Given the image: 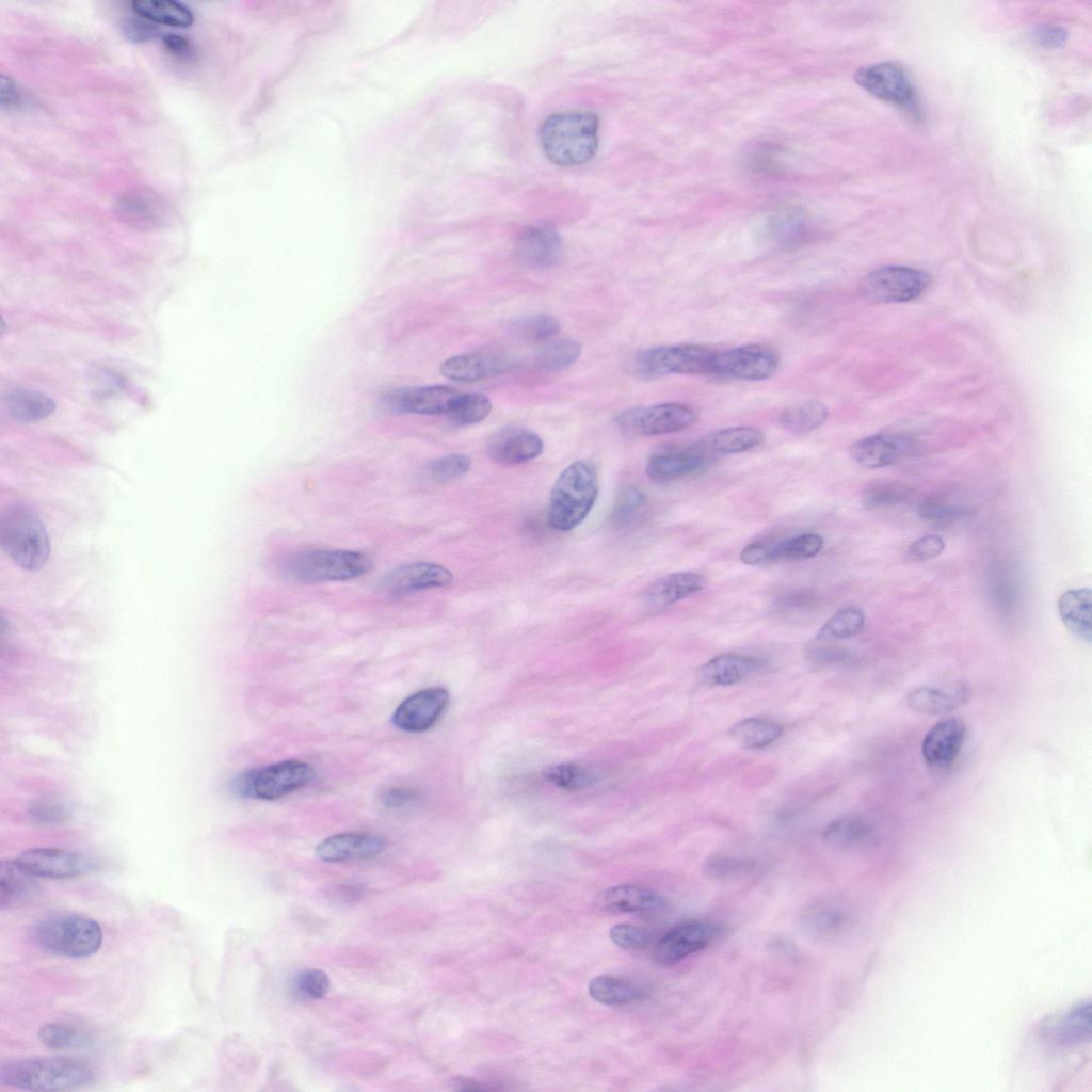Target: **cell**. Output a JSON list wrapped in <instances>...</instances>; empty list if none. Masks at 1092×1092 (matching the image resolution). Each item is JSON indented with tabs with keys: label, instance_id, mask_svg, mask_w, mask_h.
<instances>
[{
	"label": "cell",
	"instance_id": "94428289",
	"mask_svg": "<svg viewBox=\"0 0 1092 1092\" xmlns=\"http://www.w3.org/2000/svg\"><path fill=\"white\" fill-rule=\"evenodd\" d=\"M1035 42L1043 48L1055 49L1062 46L1067 39L1064 29L1057 26H1041L1034 33Z\"/></svg>",
	"mask_w": 1092,
	"mask_h": 1092
},
{
	"label": "cell",
	"instance_id": "9a60e30c",
	"mask_svg": "<svg viewBox=\"0 0 1092 1092\" xmlns=\"http://www.w3.org/2000/svg\"><path fill=\"white\" fill-rule=\"evenodd\" d=\"M450 700L449 692L441 687L420 690L404 701L394 711L391 722L395 727L408 732L421 733L433 727L440 719Z\"/></svg>",
	"mask_w": 1092,
	"mask_h": 1092
},
{
	"label": "cell",
	"instance_id": "e575fe53",
	"mask_svg": "<svg viewBox=\"0 0 1092 1092\" xmlns=\"http://www.w3.org/2000/svg\"><path fill=\"white\" fill-rule=\"evenodd\" d=\"M765 440L764 432L755 427H732L711 433L704 441L707 451L734 454L749 451Z\"/></svg>",
	"mask_w": 1092,
	"mask_h": 1092
},
{
	"label": "cell",
	"instance_id": "f5cc1de1",
	"mask_svg": "<svg viewBox=\"0 0 1092 1092\" xmlns=\"http://www.w3.org/2000/svg\"><path fill=\"white\" fill-rule=\"evenodd\" d=\"M293 987L301 998L320 999L328 992L330 978L321 969H305L295 976Z\"/></svg>",
	"mask_w": 1092,
	"mask_h": 1092
},
{
	"label": "cell",
	"instance_id": "b9f144b4",
	"mask_svg": "<svg viewBox=\"0 0 1092 1092\" xmlns=\"http://www.w3.org/2000/svg\"><path fill=\"white\" fill-rule=\"evenodd\" d=\"M865 624V613L853 606L836 611L819 629L818 641L844 640L856 636Z\"/></svg>",
	"mask_w": 1092,
	"mask_h": 1092
},
{
	"label": "cell",
	"instance_id": "d590c367",
	"mask_svg": "<svg viewBox=\"0 0 1092 1092\" xmlns=\"http://www.w3.org/2000/svg\"><path fill=\"white\" fill-rule=\"evenodd\" d=\"M131 6L136 15L172 27L186 28L194 19L187 5L174 0H134Z\"/></svg>",
	"mask_w": 1092,
	"mask_h": 1092
},
{
	"label": "cell",
	"instance_id": "4316f807",
	"mask_svg": "<svg viewBox=\"0 0 1092 1092\" xmlns=\"http://www.w3.org/2000/svg\"><path fill=\"white\" fill-rule=\"evenodd\" d=\"M461 394L450 386L433 385L400 390L391 396V401L404 412L448 416Z\"/></svg>",
	"mask_w": 1092,
	"mask_h": 1092
},
{
	"label": "cell",
	"instance_id": "9f6ffc18",
	"mask_svg": "<svg viewBox=\"0 0 1092 1092\" xmlns=\"http://www.w3.org/2000/svg\"><path fill=\"white\" fill-rule=\"evenodd\" d=\"M969 511L960 505H951L938 501H925L920 503L917 513L920 518L927 521H948L966 515Z\"/></svg>",
	"mask_w": 1092,
	"mask_h": 1092
},
{
	"label": "cell",
	"instance_id": "ee69618b",
	"mask_svg": "<svg viewBox=\"0 0 1092 1092\" xmlns=\"http://www.w3.org/2000/svg\"><path fill=\"white\" fill-rule=\"evenodd\" d=\"M561 328L559 319L548 314H533L512 321L510 330L516 337L527 341H547Z\"/></svg>",
	"mask_w": 1092,
	"mask_h": 1092
},
{
	"label": "cell",
	"instance_id": "9c48e42d",
	"mask_svg": "<svg viewBox=\"0 0 1092 1092\" xmlns=\"http://www.w3.org/2000/svg\"><path fill=\"white\" fill-rule=\"evenodd\" d=\"M930 285V276L924 271L885 266L867 274L860 284L861 294L881 303H903L920 296Z\"/></svg>",
	"mask_w": 1092,
	"mask_h": 1092
},
{
	"label": "cell",
	"instance_id": "5bb4252c",
	"mask_svg": "<svg viewBox=\"0 0 1092 1092\" xmlns=\"http://www.w3.org/2000/svg\"><path fill=\"white\" fill-rule=\"evenodd\" d=\"M856 83L878 99L911 108L916 102L914 86L905 71L892 62H881L861 67L855 76Z\"/></svg>",
	"mask_w": 1092,
	"mask_h": 1092
},
{
	"label": "cell",
	"instance_id": "ac0fdd59",
	"mask_svg": "<svg viewBox=\"0 0 1092 1092\" xmlns=\"http://www.w3.org/2000/svg\"><path fill=\"white\" fill-rule=\"evenodd\" d=\"M852 915L839 901L822 899L807 905L800 916V927L810 938L828 942L849 930Z\"/></svg>",
	"mask_w": 1092,
	"mask_h": 1092
},
{
	"label": "cell",
	"instance_id": "e7e4bbea",
	"mask_svg": "<svg viewBox=\"0 0 1092 1092\" xmlns=\"http://www.w3.org/2000/svg\"><path fill=\"white\" fill-rule=\"evenodd\" d=\"M842 653L840 649L829 646L828 644L816 643L807 649V658L816 664H828L833 663L841 659Z\"/></svg>",
	"mask_w": 1092,
	"mask_h": 1092
},
{
	"label": "cell",
	"instance_id": "f6af8a7d",
	"mask_svg": "<svg viewBox=\"0 0 1092 1092\" xmlns=\"http://www.w3.org/2000/svg\"><path fill=\"white\" fill-rule=\"evenodd\" d=\"M544 776L555 786L565 790H579L595 781L594 772L587 766L576 762L550 766L545 770Z\"/></svg>",
	"mask_w": 1092,
	"mask_h": 1092
},
{
	"label": "cell",
	"instance_id": "e0dca14e",
	"mask_svg": "<svg viewBox=\"0 0 1092 1092\" xmlns=\"http://www.w3.org/2000/svg\"><path fill=\"white\" fill-rule=\"evenodd\" d=\"M452 580V573L440 564L412 562L402 564L387 573L382 580L381 588L390 595H404L446 587Z\"/></svg>",
	"mask_w": 1092,
	"mask_h": 1092
},
{
	"label": "cell",
	"instance_id": "681fc988",
	"mask_svg": "<svg viewBox=\"0 0 1092 1092\" xmlns=\"http://www.w3.org/2000/svg\"><path fill=\"white\" fill-rule=\"evenodd\" d=\"M470 468L471 460L467 455L453 453L431 461L425 471L431 480L447 482L463 477Z\"/></svg>",
	"mask_w": 1092,
	"mask_h": 1092
},
{
	"label": "cell",
	"instance_id": "d6a6232c",
	"mask_svg": "<svg viewBox=\"0 0 1092 1092\" xmlns=\"http://www.w3.org/2000/svg\"><path fill=\"white\" fill-rule=\"evenodd\" d=\"M589 993L596 1001L609 1006H624L637 1002L646 996L638 983L620 976L601 975L591 980Z\"/></svg>",
	"mask_w": 1092,
	"mask_h": 1092
},
{
	"label": "cell",
	"instance_id": "7a4b0ae2",
	"mask_svg": "<svg viewBox=\"0 0 1092 1092\" xmlns=\"http://www.w3.org/2000/svg\"><path fill=\"white\" fill-rule=\"evenodd\" d=\"M86 1062L70 1057H32L2 1063L0 1082L31 1091H62L93 1082Z\"/></svg>",
	"mask_w": 1092,
	"mask_h": 1092
},
{
	"label": "cell",
	"instance_id": "8992f818",
	"mask_svg": "<svg viewBox=\"0 0 1092 1092\" xmlns=\"http://www.w3.org/2000/svg\"><path fill=\"white\" fill-rule=\"evenodd\" d=\"M372 566L364 553L343 549H315L288 556L280 562L287 577L302 582L357 578Z\"/></svg>",
	"mask_w": 1092,
	"mask_h": 1092
},
{
	"label": "cell",
	"instance_id": "ffe728a7",
	"mask_svg": "<svg viewBox=\"0 0 1092 1092\" xmlns=\"http://www.w3.org/2000/svg\"><path fill=\"white\" fill-rule=\"evenodd\" d=\"M563 245L558 231L550 225L540 223L525 229L516 243V254L521 262L532 268H550L562 257Z\"/></svg>",
	"mask_w": 1092,
	"mask_h": 1092
},
{
	"label": "cell",
	"instance_id": "8fae6325",
	"mask_svg": "<svg viewBox=\"0 0 1092 1092\" xmlns=\"http://www.w3.org/2000/svg\"><path fill=\"white\" fill-rule=\"evenodd\" d=\"M780 364L777 352L764 343H750L717 352L711 373L742 381L772 376Z\"/></svg>",
	"mask_w": 1092,
	"mask_h": 1092
},
{
	"label": "cell",
	"instance_id": "6f0895ef",
	"mask_svg": "<svg viewBox=\"0 0 1092 1092\" xmlns=\"http://www.w3.org/2000/svg\"><path fill=\"white\" fill-rule=\"evenodd\" d=\"M945 542L937 534H926L912 542L908 548V555L918 562L932 560L944 551Z\"/></svg>",
	"mask_w": 1092,
	"mask_h": 1092
},
{
	"label": "cell",
	"instance_id": "603a6c76",
	"mask_svg": "<svg viewBox=\"0 0 1092 1092\" xmlns=\"http://www.w3.org/2000/svg\"><path fill=\"white\" fill-rule=\"evenodd\" d=\"M707 456L708 451L704 447L664 449L648 459L646 473L658 482L673 481L701 470Z\"/></svg>",
	"mask_w": 1092,
	"mask_h": 1092
},
{
	"label": "cell",
	"instance_id": "db71d44e",
	"mask_svg": "<svg viewBox=\"0 0 1092 1092\" xmlns=\"http://www.w3.org/2000/svg\"><path fill=\"white\" fill-rule=\"evenodd\" d=\"M754 868V862L737 856H712L705 863V872L716 879H732Z\"/></svg>",
	"mask_w": 1092,
	"mask_h": 1092
},
{
	"label": "cell",
	"instance_id": "30bf717a",
	"mask_svg": "<svg viewBox=\"0 0 1092 1092\" xmlns=\"http://www.w3.org/2000/svg\"><path fill=\"white\" fill-rule=\"evenodd\" d=\"M696 411L682 403H660L622 413L619 425L628 435L655 436L681 431L694 424Z\"/></svg>",
	"mask_w": 1092,
	"mask_h": 1092
},
{
	"label": "cell",
	"instance_id": "83f0119b",
	"mask_svg": "<svg viewBox=\"0 0 1092 1092\" xmlns=\"http://www.w3.org/2000/svg\"><path fill=\"white\" fill-rule=\"evenodd\" d=\"M764 667L765 662L757 657L722 654L701 665L697 678L705 686H730L749 678Z\"/></svg>",
	"mask_w": 1092,
	"mask_h": 1092
},
{
	"label": "cell",
	"instance_id": "7dc6e473",
	"mask_svg": "<svg viewBox=\"0 0 1092 1092\" xmlns=\"http://www.w3.org/2000/svg\"><path fill=\"white\" fill-rule=\"evenodd\" d=\"M492 411L489 399L479 392H462L448 415L457 425H469L484 420Z\"/></svg>",
	"mask_w": 1092,
	"mask_h": 1092
},
{
	"label": "cell",
	"instance_id": "c3c4849f",
	"mask_svg": "<svg viewBox=\"0 0 1092 1092\" xmlns=\"http://www.w3.org/2000/svg\"><path fill=\"white\" fill-rule=\"evenodd\" d=\"M908 492L901 485L879 482L867 486L861 495V503L867 510L898 504L905 500Z\"/></svg>",
	"mask_w": 1092,
	"mask_h": 1092
},
{
	"label": "cell",
	"instance_id": "60d3db41",
	"mask_svg": "<svg viewBox=\"0 0 1092 1092\" xmlns=\"http://www.w3.org/2000/svg\"><path fill=\"white\" fill-rule=\"evenodd\" d=\"M823 539L817 533H803L778 542H768L770 563L785 560H805L817 556Z\"/></svg>",
	"mask_w": 1092,
	"mask_h": 1092
},
{
	"label": "cell",
	"instance_id": "7bdbcfd3",
	"mask_svg": "<svg viewBox=\"0 0 1092 1092\" xmlns=\"http://www.w3.org/2000/svg\"><path fill=\"white\" fill-rule=\"evenodd\" d=\"M581 354L580 344L572 339L546 341L536 351L534 363L543 370L559 371L572 365Z\"/></svg>",
	"mask_w": 1092,
	"mask_h": 1092
},
{
	"label": "cell",
	"instance_id": "5b68a950",
	"mask_svg": "<svg viewBox=\"0 0 1092 1092\" xmlns=\"http://www.w3.org/2000/svg\"><path fill=\"white\" fill-rule=\"evenodd\" d=\"M34 942L44 950L67 958H84L101 945L98 922L79 914H55L38 920L32 929Z\"/></svg>",
	"mask_w": 1092,
	"mask_h": 1092
},
{
	"label": "cell",
	"instance_id": "cb8c5ba5",
	"mask_svg": "<svg viewBox=\"0 0 1092 1092\" xmlns=\"http://www.w3.org/2000/svg\"><path fill=\"white\" fill-rule=\"evenodd\" d=\"M912 447L910 438L892 433H878L864 437L850 448L852 459L863 467L876 469L889 466Z\"/></svg>",
	"mask_w": 1092,
	"mask_h": 1092
},
{
	"label": "cell",
	"instance_id": "bcb514c9",
	"mask_svg": "<svg viewBox=\"0 0 1092 1092\" xmlns=\"http://www.w3.org/2000/svg\"><path fill=\"white\" fill-rule=\"evenodd\" d=\"M819 606L818 595L806 589L787 591L774 598L772 610L784 617L796 619L816 611Z\"/></svg>",
	"mask_w": 1092,
	"mask_h": 1092
},
{
	"label": "cell",
	"instance_id": "91938a15",
	"mask_svg": "<svg viewBox=\"0 0 1092 1092\" xmlns=\"http://www.w3.org/2000/svg\"><path fill=\"white\" fill-rule=\"evenodd\" d=\"M418 792L406 787H389L381 794V803L387 808H401L415 802Z\"/></svg>",
	"mask_w": 1092,
	"mask_h": 1092
},
{
	"label": "cell",
	"instance_id": "2e32d148",
	"mask_svg": "<svg viewBox=\"0 0 1092 1092\" xmlns=\"http://www.w3.org/2000/svg\"><path fill=\"white\" fill-rule=\"evenodd\" d=\"M17 861L37 878L69 879L93 869L92 862L86 857L58 848L29 849Z\"/></svg>",
	"mask_w": 1092,
	"mask_h": 1092
},
{
	"label": "cell",
	"instance_id": "ba28073f",
	"mask_svg": "<svg viewBox=\"0 0 1092 1092\" xmlns=\"http://www.w3.org/2000/svg\"><path fill=\"white\" fill-rule=\"evenodd\" d=\"M716 351L693 343L658 346L640 352L635 370L643 378L711 373Z\"/></svg>",
	"mask_w": 1092,
	"mask_h": 1092
},
{
	"label": "cell",
	"instance_id": "f907efd6",
	"mask_svg": "<svg viewBox=\"0 0 1092 1092\" xmlns=\"http://www.w3.org/2000/svg\"><path fill=\"white\" fill-rule=\"evenodd\" d=\"M1090 1005L1082 1003L1062 1018L1056 1033L1062 1041L1075 1043L1090 1037Z\"/></svg>",
	"mask_w": 1092,
	"mask_h": 1092
},
{
	"label": "cell",
	"instance_id": "277c9868",
	"mask_svg": "<svg viewBox=\"0 0 1092 1092\" xmlns=\"http://www.w3.org/2000/svg\"><path fill=\"white\" fill-rule=\"evenodd\" d=\"M0 545L20 568L37 571L48 560L50 543L37 513L26 504L7 508L0 519Z\"/></svg>",
	"mask_w": 1092,
	"mask_h": 1092
},
{
	"label": "cell",
	"instance_id": "4dcf8cb0",
	"mask_svg": "<svg viewBox=\"0 0 1092 1092\" xmlns=\"http://www.w3.org/2000/svg\"><path fill=\"white\" fill-rule=\"evenodd\" d=\"M38 878L17 860L0 864V906L2 910L25 904L41 894Z\"/></svg>",
	"mask_w": 1092,
	"mask_h": 1092
},
{
	"label": "cell",
	"instance_id": "7c38bea8",
	"mask_svg": "<svg viewBox=\"0 0 1092 1092\" xmlns=\"http://www.w3.org/2000/svg\"><path fill=\"white\" fill-rule=\"evenodd\" d=\"M117 218L131 228L151 231L163 227L172 216L167 199L150 187L125 191L115 202Z\"/></svg>",
	"mask_w": 1092,
	"mask_h": 1092
},
{
	"label": "cell",
	"instance_id": "6125c7cd",
	"mask_svg": "<svg viewBox=\"0 0 1092 1092\" xmlns=\"http://www.w3.org/2000/svg\"><path fill=\"white\" fill-rule=\"evenodd\" d=\"M165 49L174 57L181 60H191L195 55L192 43L184 36L176 33H167L162 38Z\"/></svg>",
	"mask_w": 1092,
	"mask_h": 1092
},
{
	"label": "cell",
	"instance_id": "484cf974",
	"mask_svg": "<svg viewBox=\"0 0 1092 1092\" xmlns=\"http://www.w3.org/2000/svg\"><path fill=\"white\" fill-rule=\"evenodd\" d=\"M595 905L609 913H645L662 910L665 899L657 892L639 885H619L597 895Z\"/></svg>",
	"mask_w": 1092,
	"mask_h": 1092
},
{
	"label": "cell",
	"instance_id": "680465c9",
	"mask_svg": "<svg viewBox=\"0 0 1092 1092\" xmlns=\"http://www.w3.org/2000/svg\"><path fill=\"white\" fill-rule=\"evenodd\" d=\"M124 34L132 42L142 43L156 37L158 28L152 21L138 15L129 18L123 26Z\"/></svg>",
	"mask_w": 1092,
	"mask_h": 1092
},
{
	"label": "cell",
	"instance_id": "d6986e66",
	"mask_svg": "<svg viewBox=\"0 0 1092 1092\" xmlns=\"http://www.w3.org/2000/svg\"><path fill=\"white\" fill-rule=\"evenodd\" d=\"M384 840L369 833H342L320 841L315 853L323 862L342 863L370 860L383 852Z\"/></svg>",
	"mask_w": 1092,
	"mask_h": 1092
},
{
	"label": "cell",
	"instance_id": "ab89813d",
	"mask_svg": "<svg viewBox=\"0 0 1092 1092\" xmlns=\"http://www.w3.org/2000/svg\"><path fill=\"white\" fill-rule=\"evenodd\" d=\"M39 1041L53 1050H71L87 1047L92 1044L91 1033L73 1024L49 1023L38 1030Z\"/></svg>",
	"mask_w": 1092,
	"mask_h": 1092
},
{
	"label": "cell",
	"instance_id": "44dd1931",
	"mask_svg": "<svg viewBox=\"0 0 1092 1092\" xmlns=\"http://www.w3.org/2000/svg\"><path fill=\"white\" fill-rule=\"evenodd\" d=\"M543 448V440L536 433L509 427L492 435L486 450L493 461L511 465L534 460L542 453Z\"/></svg>",
	"mask_w": 1092,
	"mask_h": 1092
},
{
	"label": "cell",
	"instance_id": "3957f363",
	"mask_svg": "<svg viewBox=\"0 0 1092 1092\" xmlns=\"http://www.w3.org/2000/svg\"><path fill=\"white\" fill-rule=\"evenodd\" d=\"M598 489V473L591 461L577 460L566 466L550 493V527L558 531H571L578 527L595 504Z\"/></svg>",
	"mask_w": 1092,
	"mask_h": 1092
},
{
	"label": "cell",
	"instance_id": "f35d334b",
	"mask_svg": "<svg viewBox=\"0 0 1092 1092\" xmlns=\"http://www.w3.org/2000/svg\"><path fill=\"white\" fill-rule=\"evenodd\" d=\"M828 416L823 403L807 400L786 407L780 415V423L789 432L807 433L822 425Z\"/></svg>",
	"mask_w": 1092,
	"mask_h": 1092
},
{
	"label": "cell",
	"instance_id": "f546056e",
	"mask_svg": "<svg viewBox=\"0 0 1092 1092\" xmlns=\"http://www.w3.org/2000/svg\"><path fill=\"white\" fill-rule=\"evenodd\" d=\"M707 578L697 572H677L653 582L644 592V600L652 607L671 606L702 591Z\"/></svg>",
	"mask_w": 1092,
	"mask_h": 1092
},
{
	"label": "cell",
	"instance_id": "8d00e7d4",
	"mask_svg": "<svg viewBox=\"0 0 1092 1092\" xmlns=\"http://www.w3.org/2000/svg\"><path fill=\"white\" fill-rule=\"evenodd\" d=\"M733 739L745 749H764L783 735V726L762 718H748L730 728Z\"/></svg>",
	"mask_w": 1092,
	"mask_h": 1092
},
{
	"label": "cell",
	"instance_id": "be15d7a7",
	"mask_svg": "<svg viewBox=\"0 0 1092 1092\" xmlns=\"http://www.w3.org/2000/svg\"><path fill=\"white\" fill-rule=\"evenodd\" d=\"M22 93L16 82L9 76H0V105L4 109L18 108L22 103Z\"/></svg>",
	"mask_w": 1092,
	"mask_h": 1092
},
{
	"label": "cell",
	"instance_id": "74e56055",
	"mask_svg": "<svg viewBox=\"0 0 1092 1092\" xmlns=\"http://www.w3.org/2000/svg\"><path fill=\"white\" fill-rule=\"evenodd\" d=\"M873 833L870 823L855 815H846L830 822L823 830L825 842L839 848H851L867 841Z\"/></svg>",
	"mask_w": 1092,
	"mask_h": 1092
},
{
	"label": "cell",
	"instance_id": "f1b7e54d",
	"mask_svg": "<svg viewBox=\"0 0 1092 1092\" xmlns=\"http://www.w3.org/2000/svg\"><path fill=\"white\" fill-rule=\"evenodd\" d=\"M969 690L963 682L944 686H924L910 691L906 705L910 709L925 714L950 712L967 702Z\"/></svg>",
	"mask_w": 1092,
	"mask_h": 1092
},
{
	"label": "cell",
	"instance_id": "1f68e13d",
	"mask_svg": "<svg viewBox=\"0 0 1092 1092\" xmlns=\"http://www.w3.org/2000/svg\"><path fill=\"white\" fill-rule=\"evenodd\" d=\"M1092 593L1089 588L1071 589L1061 594L1058 612L1065 627L1077 638L1091 642Z\"/></svg>",
	"mask_w": 1092,
	"mask_h": 1092
},
{
	"label": "cell",
	"instance_id": "52a82bcc",
	"mask_svg": "<svg viewBox=\"0 0 1092 1092\" xmlns=\"http://www.w3.org/2000/svg\"><path fill=\"white\" fill-rule=\"evenodd\" d=\"M312 777L314 770L307 762L288 759L243 772L234 781L232 789L241 797L275 800L305 787Z\"/></svg>",
	"mask_w": 1092,
	"mask_h": 1092
},
{
	"label": "cell",
	"instance_id": "816d5d0a",
	"mask_svg": "<svg viewBox=\"0 0 1092 1092\" xmlns=\"http://www.w3.org/2000/svg\"><path fill=\"white\" fill-rule=\"evenodd\" d=\"M645 502L646 496L638 486H625L615 500L612 511L613 521L619 525L628 524Z\"/></svg>",
	"mask_w": 1092,
	"mask_h": 1092
},
{
	"label": "cell",
	"instance_id": "7402d4cb",
	"mask_svg": "<svg viewBox=\"0 0 1092 1092\" xmlns=\"http://www.w3.org/2000/svg\"><path fill=\"white\" fill-rule=\"evenodd\" d=\"M965 737V727L957 718H946L934 724L924 738L921 753L933 768H946L957 758Z\"/></svg>",
	"mask_w": 1092,
	"mask_h": 1092
},
{
	"label": "cell",
	"instance_id": "03108f58",
	"mask_svg": "<svg viewBox=\"0 0 1092 1092\" xmlns=\"http://www.w3.org/2000/svg\"><path fill=\"white\" fill-rule=\"evenodd\" d=\"M803 220L797 212L777 218L772 224V230L777 237L788 238L794 236L802 228Z\"/></svg>",
	"mask_w": 1092,
	"mask_h": 1092
},
{
	"label": "cell",
	"instance_id": "6da1fadb",
	"mask_svg": "<svg viewBox=\"0 0 1092 1092\" xmlns=\"http://www.w3.org/2000/svg\"><path fill=\"white\" fill-rule=\"evenodd\" d=\"M598 116L591 111L551 114L540 128V141L547 158L560 166L590 161L598 147Z\"/></svg>",
	"mask_w": 1092,
	"mask_h": 1092
},
{
	"label": "cell",
	"instance_id": "d4e9b609",
	"mask_svg": "<svg viewBox=\"0 0 1092 1092\" xmlns=\"http://www.w3.org/2000/svg\"><path fill=\"white\" fill-rule=\"evenodd\" d=\"M510 359L498 353H466L454 355L440 365L444 376L460 382H477L504 373Z\"/></svg>",
	"mask_w": 1092,
	"mask_h": 1092
},
{
	"label": "cell",
	"instance_id": "4fadbf2b",
	"mask_svg": "<svg viewBox=\"0 0 1092 1092\" xmlns=\"http://www.w3.org/2000/svg\"><path fill=\"white\" fill-rule=\"evenodd\" d=\"M719 933L720 927L711 921H682L671 928L657 941L653 958L660 965H674L706 948Z\"/></svg>",
	"mask_w": 1092,
	"mask_h": 1092
},
{
	"label": "cell",
	"instance_id": "11a10c76",
	"mask_svg": "<svg viewBox=\"0 0 1092 1092\" xmlns=\"http://www.w3.org/2000/svg\"><path fill=\"white\" fill-rule=\"evenodd\" d=\"M610 937L617 946L626 949H640L651 945L655 935L646 928L630 924H619L610 929Z\"/></svg>",
	"mask_w": 1092,
	"mask_h": 1092
},
{
	"label": "cell",
	"instance_id": "836d02e7",
	"mask_svg": "<svg viewBox=\"0 0 1092 1092\" xmlns=\"http://www.w3.org/2000/svg\"><path fill=\"white\" fill-rule=\"evenodd\" d=\"M9 415L17 421L36 422L49 417L55 410V402L44 392L17 389L4 397Z\"/></svg>",
	"mask_w": 1092,
	"mask_h": 1092
}]
</instances>
